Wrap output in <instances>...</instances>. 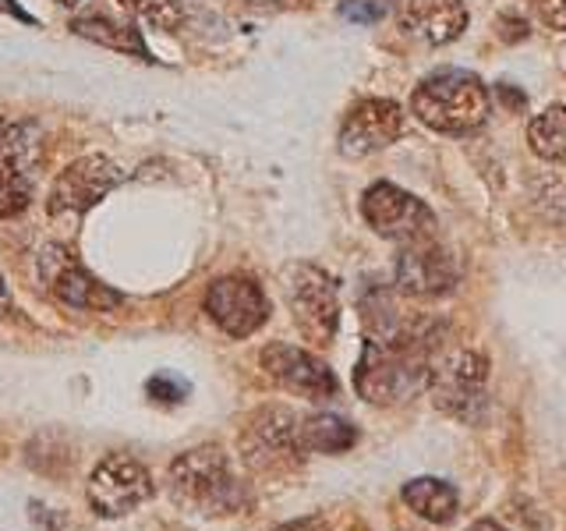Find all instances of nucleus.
I'll return each mask as SVG.
<instances>
[{
    "label": "nucleus",
    "instance_id": "obj_7",
    "mask_svg": "<svg viewBox=\"0 0 566 531\" xmlns=\"http://www.w3.org/2000/svg\"><path fill=\"white\" fill-rule=\"evenodd\" d=\"M361 217L379 238L415 244L436 238V217L418 195L403 191L394 181H376L361 195Z\"/></svg>",
    "mask_w": 566,
    "mask_h": 531
},
{
    "label": "nucleus",
    "instance_id": "obj_5",
    "mask_svg": "<svg viewBox=\"0 0 566 531\" xmlns=\"http://www.w3.org/2000/svg\"><path fill=\"white\" fill-rule=\"evenodd\" d=\"M283 294L294 315V326L305 341L315 347L333 344L336 330H340V294H336V280L318 270L312 262H291L283 270Z\"/></svg>",
    "mask_w": 566,
    "mask_h": 531
},
{
    "label": "nucleus",
    "instance_id": "obj_15",
    "mask_svg": "<svg viewBox=\"0 0 566 531\" xmlns=\"http://www.w3.org/2000/svg\"><path fill=\"white\" fill-rule=\"evenodd\" d=\"M460 266L442 244L415 241L397 256V291L407 298H442L457 288Z\"/></svg>",
    "mask_w": 566,
    "mask_h": 531
},
{
    "label": "nucleus",
    "instance_id": "obj_10",
    "mask_svg": "<svg viewBox=\"0 0 566 531\" xmlns=\"http://www.w3.org/2000/svg\"><path fill=\"white\" fill-rule=\"evenodd\" d=\"M206 315L217 323L227 336L244 341L265 326L270 319V298L252 277H220L206 291Z\"/></svg>",
    "mask_w": 566,
    "mask_h": 531
},
{
    "label": "nucleus",
    "instance_id": "obj_21",
    "mask_svg": "<svg viewBox=\"0 0 566 531\" xmlns=\"http://www.w3.org/2000/svg\"><path fill=\"white\" fill-rule=\"evenodd\" d=\"M124 11H128L135 22L153 25L159 32H174L185 22V4L181 0H120Z\"/></svg>",
    "mask_w": 566,
    "mask_h": 531
},
{
    "label": "nucleus",
    "instance_id": "obj_6",
    "mask_svg": "<svg viewBox=\"0 0 566 531\" xmlns=\"http://www.w3.org/2000/svg\"><path fill=\"white\" fill-rule=\"evenodd\" d=\"M43 132L32 121L0 128V220H14L32 206L43 167Z\"/></svg>",
    "mask_w": 566,
    "mask_h": 531
},
{
    "label": "nucleus",
    "instance_id": "obj_30",
    "mask_svg": "<svg viewBox=\"0 0 566 531\" xmlns=\"http://www.w3.org/2000/svg\"><path fill=\"white\" fill-rule=\"evenodd\" d=\"M57 4H64V8H71V4H78V0H57Z\"/></svg>",
    "mask_w": 566,
    "mask_h": 531
},
{
    "label": "nucleus",
    "instance_id": "obj_24",
    "mask_svg": "<svg viewBox=\"0 0 566 531\" xmlns=\"http://www.w3.org/2000/svg\"><path fill=\"white\" fill-rule=\"evenodd\" d=\"M527 4L548 29L566 32V0H527Z\"/></svg>",
    "mask_w": 566,
    "mask_h": 531
},
{
    "label": "nucleus",
    "instance_id": "obj_27",
    "mask_svg": "<svg viewBox=\"0 0 566 531\" xmlns=\"http://www.w3.org/2000/svg\"><path fill=\"white\" fill-rule=\"evenodd\" d=\"M11 312H14V301H11V291H8L4 277H0V319L11 315Z\"/></svg>",
    "mask_w": 566,
    "mask_h": 531
},
{
    "label": "nucleus",
    "instance_id": "obj_3",
    "mask_svg": "<svg viewBox=\"0 0 566 531\" xmlns=\"http://www.w3.org/2000/svg\"><path fill=\"white\" fill-rule=\"evenodd\" d=\"M170 496L195 513H234L248 503V489L220 447H195L177 457L170 465Z\"/></svg>",
    "mask_w": 566,
    "mask_h": 531
},
{
    "label": "nucleus",
    "instance_id": "obj_23",
    "mask_svg": "<svg viewBox=\"0 0 566 531\" xmlns=\"http://www.w3.org/2000/svg\"><path fill=\"white\" fill-rule=\"evenodd\" d=\"M146 394L159 404H177L188 397V383L177 379V376H167V372H159V376H153L146 383Z\"/></svg>",
    "mask_w": 566,
    "mask_h": 531
},
{
    "label": "nucleus",
    "instance_id": "obj_16",
    "mask_svg": "<svg viewBox=\"0 0 566 531\" xmlns=\"http://www.w3.org/2000/svg\"><path fill=\"white\" fill-rule=\"evenodd\" d=\"M397 22L421 43L447 46L468 29V4L464 0H397Z\"/></svg>",
    "mask_w": 566,
    "mask_h": 531
},
{
    "label": "nucleus",
    "instance_id": "obj_8",
    "mask_svg": "<svg viewBox=\"0 0 566 531\" xmlns=\"http://www.w3.org/2000/svg\"><path fill=\"white\" fill-rule=\"evenodd\" d=\"M301 418L283 404H265L248 418L241 433V454L252 471H283L305 454L301 450Z\"/></svg>",
    "mask_w": 566,
    "mask_h": 531
},
{
    "label": "nucleus",
    "instance_id": "obj_13",
    "mask_svg": "<svg viewBox=\"0 0 566 531\" xmlns=\"http://www.w3.org/2000/svg\"><path fill=\"white\" fill-rule=\"evenodd\" d=\"M262 368L273 383H280L283 389H291V394L308 397V400H329V397H336V389H340L333 368L323 358H315L312 351L294 347V344L276 341L270 347H262Z\"/></svg>",
    "mask_w": 566,
    "mask_h": 531
},
{
    "label": "nucleus",
    "instance_id": "obj_22",
    "mask_svg": "<svg viewBox=\"0 0 566 531\" xmlns=\"http://www.w3.org/2000/svg\"><path fill=\"white\" fill-rule=\"evenodd\" d=\"M394 8V0H344L340 14L347 22H358V25H376L386 18V11Z\"/></svg>",
    "mask_w": 566,
    "mask_h": 531
},
{
    "label": "nucleus",
    "instance_id": "obj_19",
    "mask_svg": "<svg viewBox=\"0 0 566 531\" xmlns=\"http://www.w3.org/2000/svg\"><path fill=\"white\" fill-rule=\"evenodd\" d=\"M301 450L305 454H347L354 442H358V429L340 418V415H312V418H301Z\"/></svg>",
    "mask_w": 566,
    "mask_h": 531
},
{
    "label": "nucleus",
    "instance_id": "obj_14",
    "mask_svg": "<svg viewBox=\"0 0 566 531\" xmlns=\"http://www.w3.org/2000/svg\"><path fill=\"white\" fill-rule=\"evenodd\" d=\"M403 132V111L394 100H361L354 103L340 124V153L347 159H365L394 146Z\"/></svg>",
    "mask_w": 566,
    "mask_h": 531
},
{
    "label": "nucleus",
    "instance_id": "obj_11",
    "mask_svg": "<svg viewBox=\"0 0 566 531\" xmlns=\"http://www.w3.org/2000/svg\"><path fill=\"white\" fill-rule=\"evenodd\" d=\"M40 273L46 280V291L67 309L78 312H111L120 305V294L99 283L85 266L67 252V248H46L40 259Z\"/></svg>",
    "mask_w": 566,
    "mask_h": 531
},
{
    "label": "nucleus",
    "instance_id": "obj_25",
    "mask_svg": "<svg viewBox=\"0 0 566 531\" xmlns=\"http://www.w3.org/2000/svg\"><path fill=\"white\" fill-rule=\"evenodd\" d=\"M0 14H11V18H18V22H25V25H35V18L18 4V0H0Z\"/></svg>",
    "mask_w": 566,
    "mask_h": 531
},
{
    "label": "nucleus",
    "instance_id": "obj_4",
    "mask_svg": "<svg viewBox=\"0 0 566 531\" xmlns=\"http://www.w3.org/2000/svg\"><path fill=\"white\" fill-rule=\"evenodd\" d=\"M429 389L439 412L478 425L489 412V358L471 347H436L429 362Z\"/></svg>",
    "mask_w": 566,
    "mask_h": 531
},
{
    "label": "nucleus",
    "instance_id": "obj_12",
    "mask_svg": "<svg viewBox=\"0 0 566 531\" xmlns=\"http://www.w3.org/2000/svg\"><path fill=\"white\" fill-rule=\"evenodd\" d=\"M120 177L124 174L114 159H106L99 153L82 156L57 174V181L50 188L46 209L53 217H61V212H88L120 185Z\"/></svg>",
    "mask_w": 566,
    "mask_h": 531
},
{
    "label": "nucleus",
    "instance_id": "obj_1",
    "mask_svg": "<svg viewBox=\"0 0 566 531\" xmlns=\"http://www.w3.org/2000/svg\"><path fill=\"white\" fill-rule=\"evenodd\" d=\"M439 344L403 341L382 344L365 336L361 358L354 365V389L376 407H397L429 389V362Z\"/></svg>",
    "mask_w": 566,
    "mask_h": 531
},
{
    "label": "nucleus",
    "instance_id": "obj_18",
    "mask_svg": "<svg viewBox=\"0 0 566 531\" xmlns=\"http://www.w3.org/2000/svg\"><path fill=\"white\" fill-rule=\"evenodd\" d=\"M400 496H403V503L429 524H450L457 518V507H460L457 489L450 482H442V478H432V475L411 478Z\"/></svg>",
    "mask_w": 566,
    "mask_h": 531
},
{
    "label": "nucleus",
    "instance_id": "obj_17",
    "mask_svg": "<svg viewBox=\"0 0 566 531\" xmlns=\"http://www.w3.org/2000/svg\"><path fill=\"white\" fill-rule=\"evenodd\" d=\"M71 32L82 35V40L106 46L114 53H124V58H135V61H153V50L146 43L142 29L128 25V22H117V18L103 14V11H85L78 18H71Z\"/></svg>",
    "mask_w": 566,
    "mask_h": 531
},
{
    "label": "nucleus",
    "instance_id": "obj_9",
    "mask_svg": "<svg viewBox=\"0 0 566 531\" xmlns=\"http://www.w3.org/2000/svg\"><path fill=\"white\" fill-rule=\"evenodd\" d=\"M146 500H153V475L135 457H103L93 478H88V507L99 518H124V513L138 510Z\"/></svg>",
    "mask_w": 566,
    "mask_h": 531
},
{
    "label": "nucleus",
    "instance_id": "obj_20",
    "mask_svg": "<svg viewBox=\"0 0 566 531\" xmlns=\"http://www.w3.org/2000/svg\"><path fill=\"white\" fill-rule=\"evenodd\" d=\"M527 142L548 164H566V103H553L527 124Z\"/></svg>",
    "mask_w": 566,
    "mask_h": 531
},
{
    "label": "nucleus",
    "instance_id": "obj_26",
    "mask_svg": "<svg viewBox=\"0 0 566 531\" xmlns=\"http://www.w3.org/2000/svg\"><path fill=\"white\" fill-rule=\"evenodd\" d=\"M252 8H265V11H280V8H297V4H305V0H248Z\"/></svg>",
    "mask_w": 566,
    "mask_h": 531
},
{
    "label": "nucleus",
    "instance_id": "obj_2",
    "mask_svg": "<svg viewBox=\"0 0 566 531\" xmlns=\"http://www.w3.org/2000/svg\"><path fill=\"white\" fill-rule=\"evenodd\" d=\"M415 117L439 135H471L492 114L485 82L471 71L447 67L424 79L411 96Z\"/></svg>",
    "mask_w": 566,
    "mask_h": 531
},
{
    "label": "nucleus",
    "instance_id": "obj_29",
    "mask_svg": "<svg viewBox=\"0 0 566 531\" xmlns=\"http://www.w3.org/2000/svg\"><path fill=\"white\" fill-rule=\"evenodd\" d=\"M468 531H506V528H500V524H495V521H474Z\"/></svg>",
    "mask_w": 566,
    "mask_h": 531
},
{
    "label": "nucleus",
    "instance_id": "obj_31",
    "mask_svg": "<svg viewBox=\"0 0 566 531\" xmlns=\"http://www.w3.org/2000/svg\"><path fill=\"white\" fill-rule=\"evenodd\" d=\"M4 124H8V121H4V114H0V128H4Z\"/></svg>",
    "mask_w": 566,
    "mask_h": 531
},
{
    "label": "nucleus",
    "instance_id": "obj_28",
    "mask_svg": "<svg viewBox=\"0 0 566 531\" xmlns=\"http://www.w3.org/2000/svg\"><path fill=\"white\" fill-rule=\"evenodd\" d=\"M276 531H315L312 521H291V524H280Z\"/></svg>",
    "mask_w": 566,
    "mask_h": 531
}]
</instances>
